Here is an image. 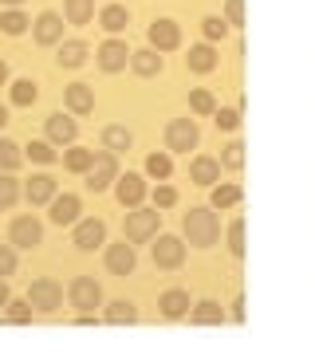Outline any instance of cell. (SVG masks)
<instances>
[{"instance_id":"obj_42","label":"cell","mask_w":315,"mask_h":354,"mask_svg":"<svg viewBox=\"0 0 315 354\" xmlns=\"http://www.w3.org/2000/svg\"><path fill=\"white\" fill-rule=\"evenodd\" d=\"M221 165L225 169H244V142H228L221 150Z\"/></svg>"},{"instance_id":"obj_26","label":"cell","mask_w":315,"mask_h":354,"mask_svg":"<svg viewBox=\"0 0 315 354\" xmlns=\"http://www.w3.org/2000/svg\"><path fill=\"white\" fill-rule=\"evenodd\" d=\"M189 71H197V75H209V71H213L217 67V48L213 44H193V48H189Z\"/></svg>"},{"instance_id":"obj_8","label":"cell","mask_w":315,"mask_h":354,"mask_svg":"<svg viewBox=\"0 0 315 354\" xmlns=\"http://www.w3.org/2000/svg\"><path fill=\"white\" fill-rule=\"evenodd\" d=\"M83 177H87V189H95V193L111 189L114 181H118V158H114L111 150L95 153V162H91V169Z\"/></svg>"},{"instance_id":"obj_44","label":"cell","mask_w":315,"mask_h":354,"mask_svg":"<svg viewBox=\"0 0 315 354\" xmlns=\"http://www.w3.org/2000/svg\"><path fill=\"white\" fill-rule=\"evenodd\" d=\"M16 268H20V256H16L8 244H0V279H8Z\"/></svg>"},{"instance_id":"obj_40","label":"cell","mask_w":315,"mask_h":354,"mask_svg":"<svg viewBox=\"0 0 315 354\" xmlns=\"http://www.w3.org/2000/svg\"><path fill=\"white\" fill-rule=\"evenodd\" d=\"M225 244H228V252L237 256H244V216H237L233 225H228V232H225Z\"/></svg>"},{"instance_id":"obj_48","label":"cell","mask_w":315,"mask_h":354,"mask_svg":"<svg viewBox=\"0 0 315 354\" xmlns=\"http://www.w3.org/2000/svg\"><path fill=\"white\" fill-rule=\"evenodd\" d=\"M8 79H12V75H8V64H4V59H0V87H4V83H8Z\"/></svg>"},{"instance_id":"obj_20","label":"cell","mask_w":315,"mask_h":354,"mask_svg":"<svg viewBox=\"0 0 315 354\" xmlns=\"http://www.w3.org/2000/svg\"><path fill=\"white\" fill-rule=\"evenodd\" d=\"M99 24H102V32H111V36L126 32V28H130V12H126V4H118V0L102 4V8H99Z\"/></svg>"},{"instance_id":"obj_10","label":"cell","mask_w":315,"mask_h":354,"mask_svg":"<svg viewBox=\"0 0 315 354\" xmlns=\"http://www.w3.org/2000/svg\"><path fill=\"white\" fill-rule=\"evenodd\" d=\"M75 134H79V127H75V118L71 114H63V111H55V114H48V122H44V138L51 142V146H75Z\"/></svg>"},{"instance_id":"obj_16","label":"cell","mask_w":315,"mask_h":354,"mask_svg":"<svg viewBox=\"0 0 315 354\" xmlns=\"http://www.w3.org/2000/svg\"><path fill=\"white\" fill-rule=\"evenodd\" d=\"M71 241H75V248H83V252H95V248H102V241H107V225H102L99 216H91V221H75Z\"/></svg>"},{"instance_id":"obj_13","label":"cell","mask_w":315,"mask_h":354,"mask_svg":"<svg viewBox=\"0 0 315 354\" xmlns=\"http://www.w3.org/2000/svg\"><path fill=\"white\" fill-rule=\"evenodd\" d=\"M102 264H107L111 276H130L134 264H138V252H134V244L130 241H118V244H111V248L102 252Z\"/></svg>"},{"instance_id":"obj_29","label":"cell","mask_w":315,"mask_h":354,"mask_svg":"<svg viewBox=\"0 0 315 354\" xmlns=\"http://www.w3.org/2000/svg\"><path fill=\"white\" fill-rule=\"evenodd\" d=\"M91 16H95V0H63V20L67 24H91Z\"/></svg>"},{"instance_id":"obj_23","label":"cell","mask_w":315,"mask_h":354,"mask_svg":"<svg viewBox=\"0 0 315 354\" xmlns=\"http://www.w3.org/2000/svg\"><path fill=\"white\" fill-rule=\"evenodd\" d=\"M55 189H60V185H55V177H51V174H36V177L24 185V197H28L32 205H51Z\"/></svg>"},{"instance_id":"obj_31","label":"cell","mask_w":315,"mask_h":354,"mask_svg":"<svg viewBox=\"0 0 315 354\" xmlns=\"http://www.w3.org/2000/svg\"><path fill=\"white\" fill-rule=\"evenodd\" d=\"M20 162H24V150L12 138H0V174H16Z\"/></svg>"},{"instance_id":"obj_38","label":"cell","mask_w":315,"mask_h":354,"mask_svg":"<svg viewBox=\"0 0 315 354\" xmlns=\"http://www.w3.org/2000/svg\"><path fill=\"white\" fill-rule=\"evenodd\" d=\"M201 36H205V44L225 39L228 36V20H225V16H205V20H201Z\"/></svg>"},{"instance_id":"obj_18","label":"cell","mask_w":315,"mask_h":354,"mask_svg":"<svg viewBox=\"0 0 315 354\" xmlns=\"http://www.w3.org/2000/svg\"><path fill=\"white\" fill-rule=\"evenodd\" d=\"M79 213H83V201H79V193H55L51 197V221L55 225H75Z\"/></svg>"},{"instance_id":"obj_43","label":"cell","mask_w":315,"mask_h":354,"mask_svg":"<svg viewBox=\"0 0 315 354\" xmlns=\"http://www.w3.org/2000/svg\"><path fill=\"white\" fill-rule=\"evenodd\" d=\"M150 197H154V209H174L177 205V189L174 185H165V181L158 185V189H150Z\"/></svg>"},{"instance_id":"obj_37","label":"cell","mask_w":315,"mask_h":354,"mask_svg":"<svg viewBox=\"0 0 315 354\" xmlns=\"http://www.w3.org/2000/svg\"><path fill=\"white\" fill-rule=\"evenodd\" d=\"M24 158H32L36 165H51V162H60V158H55V146H51L48 138H44V142H28Z\"/></svg>"},{"instance_id":"obj_19","label":"cell","mask_w":315,"mask_h":354,"mask_svg":"<svg viewBox=\"0 0 315 354\" xmlns=\"http://www.w3.org/2000/svg\"><path fill=\"white\" fill-rule=\"evenodd\" d=\"M130 71L142 75V79L162 75V51H158V48H138L134 55H130Z\"/></svg>"},{"instance_id":"obj_11","label":"cell","mask_w":315,"mask_h":354,"mask_svg":"<svg viewBox=\"0 0 315 354\" xmlns=\"http://www.w3.org/2000/svg\"><path fill=\"white\" fill-rule=\"evenodd\" d=\"M158 311H162L165 323H181V319H189V311H193L189 291L186 288H165L162 295H158Z\"/></svg>"},{"instance_id":"obj_28","label":"cell","mask_w":315,"mask_h":354,"mask_svg":"<svg viewBox=\"0 0 315 354\" xmlns=\"http://www.w3.org/2000/svg\"><path fill=\"white\" fill-rule=\"evenodd\" d=\"M244 201V189H240V185H221V181H217L213 189H209V205H213L217 213H221V209H233V205H240Z\"/></svg>"},{"instance_id":"obj_47","label":"cell","mask_w":315,"mask_h":354,"mask_svg":"<svg viewBox=\"0 0 315 354\" xmlns=\"http://www.w3.org/2000/svg\"><path fill=\"white\" fill-rule=\"evenodd\" d=\"M8 299H12V291H8V283H4V279H0V311L8 307Z\"/></svg>"},{"instance_id":"obj_14","label":"cell","mask_w":315,"mask_h":354,"mask_svg":"<svg viewBox=\"0 0 315 354\" xmlns=\"http://www.w3.org/2000/svg\"><path fill=\"white\" fill-rule=\"evenodd\" d=\"M32 39H36L39 48L63 44V16L60 12H39L36 20H32Z\"/></svg>"},{"instance_id":"obj_36","label":"cell","mask_w":315,"mask_h":354,"mask_svg":"<svg viewBox=\"0 0 315 354\" xmlns=\"http://www.w3.org/2000/svg\"><path fill=\"white\" fill-rule=\"evenodd\" d=\"M170 174H174V158H165V153L154 150L150 158H146V177H154V181H170Z\"/></svg>"},{"instance_id":"obj_33","label":"cell","mask_w":315,"mask_h":354,"mask_svg":"<svg viewBox=\"0 0 315 354\" xmlns=\"http://www.w3.org/2000/svg\"><path fill=\"white\" fill-rule=\"evenodd\" d=\"M32 311H36V307L28 304V299H8V307H4V323L28 327V323H32Z\"/></svg>"},{"instance_id":"obj_6","label":"cell","mask_w":315,"mask_h":354,"mask_svg":"<svg viewBox=\"0 0 315 354\" xmlns=\"http://www.w3.org/2000/svg\"><path fill=\"white\" fill-rule=\"evenodd\" d=\"M130 55H134V51L126 48V44H123L118 36H107V39L99 44V48H95V64H99V71L114 75V71L130 67Z\"/></svg>"},{"instance_id":"obj_27","label":"cell","mask_w":315,"mask_h":354,"mask_svg":"<svg viewBox=\"0 0 315 354\" xmlns=\"http://www.w3.org/2000/svg\"><path fill=\"white\" fill-rule=\"evenodd\" d=\"M107 323L111 327H134L138 323V307L130 299H114V304H107Z\"/></svg>"},{"instance_id":"obj_3","label":"cell","mask_w":315,"mask_h":354,"mask_svg":"<svg viewBox=\"0 0 315 354\" xmlns=\"http://www.w3.org/2000/svg\"><path fill=\"white\" fill-rule=\"evenodd\" d=\"M154 268L162 272H174V268L186 264V236H170V232H158L154 236Z\"/></svg>"},{"instance_id":"obj_1","label":"cell","mask_w":315,"mask_h":354,"mask_svg":"<svg viewBox=\"0 0 315 354\" xmlns=\"http://www.w3.org/2000/svg\"><path fill=\"white\" fill-rule=\"evenodd\" d=\"M181 236H186L189 248H213V244L221 241V221H217L213 205L189 209L186 221H181Z\"/></svg>"},{"instance_id":"obj_35","label":"cell","mask_w":315,"mask_h":354,"mask_svg":"<svg viewBox=\"0 0 315 354\" xmlns=\"http://www.w3.org/2000/svg\"><path fill=\"white\" fill-rule=\"evenodd\" d=\"M20 197H24V185L12 174H0V209H12Z\"/></svg>"},{"instance_id":"obj_25","label":"cell","mask_w":315,"mask_h":354,"mask_svg":"<svg viewBox=\"0 0 315 354\" xmlns=\"http://www.w3.org/2000/svg\"><path fill=\"white\" fill-rule=\"evenodd\" d=\"M134 146V134L123 127V122H111V127H102V150H111V153H126Z\"/></svg>"},{"instance_id":"obj_49","label":"cell","mask_w":315,"mask_h":354,"mask_svg":"<svg viewBox=\"0 0 315 354\" xmlns=\"http://www.w3.org/2000/svg\"><path fill=\"white\" fill-rule=\"evenodd\" d=\"M0 127H8V106L0 102Z\"/></svg>"},{"instance_id":"obj_9","label":"cell","mask_w":315,"mask_h":354,"mask_svg":"<svg viewBox=\"0 0 315 354\" xmlns=\"http://www.w3.org/2000/svg\"><path fill=\"white\" fill-rule=\"evenodd\" d=\"M8 241H12V248H36V244L44 241V221L32 216V213L8 221Z\"/></svg>"},{"instance_id":"obj_22","label":"cell","mask_w":315,"mask_h":354,"mask_svg":"<svg viewBox=\"0 0 315 354\" xmlns=\"http://www.w3.org/2000/svg\"><path fill=\"white\" fill-rule=\"evenodd\" d=\"M87 59H91V44L87 39H63L60 44V67L75 71V67H83Z\"/></svg>"},{"instance_id":"obj_7","label":"cell","mask_w":315,"mask_h":354,"mask_svg":"<svg viewBox=\"0 0 315 354\" xmlns=\"http://www.w3.org/2000/svg\"><path fill=\"white\" fill-rule=\"evenodd\" d=\"M67 304L79 307V311H95L102 304V283L91 276H75L67 283Z\"/></svg>"},{"instance_id":"obj_2","label":"cell","mask_w":315,"mask_h":354,"mask_svg":"<svg viewBox=\"0 0 315 354\" xmlns=\"http://www.w3.org/2000/svg\"><path fill=\"white\" fill-rule=\"evenodd\" d=\"M162 209H130L123 221V232H126V241L130 244H150L154 236H158V228H162Z\"/></svg>"},{"instance_id":"obj_30","label":"cell","mask_w":315,"mask_h":354,"mask_svg":"<svg viewBox=\"0 0 315 354\" xmlns=\"http://www.w3.org/2000/svg\"><path fill=\"white\" fill-rule=\"evenodd\" d=\"M28 28H32V20H28L24 8H8V12H0V32H4V36H24Z\"/></svg>"},{"instance_id":"obj_32","label":"cell","mask_w":315,"mask_h":354,"mask_svg":"<svg viewBox=\"0 0 315 354\" xmlns=\"http://www.w3.org/2000/svg\"><path fill=\"white\" fill-rule=\"evenodd\" d=\"M91 162H95V153L83 150V146H67V150H63V165H67L71 174H87Z\"/></svg>"},{"instance_id":"obj_17","label":"cell","mask_w":315,"mask_h":354,"mask_svg":"<svg viewBox=\"0 0 315 354\" xmlns=\"http://www.w3.org/2000/svg\"><path fill=\"white\" fill-rule=\"evenodd\" d=\"M146 39H150V48H158L165 55V51L181 48V28H177V20H154L150 32H146Z\"/></svg>"},{"instance_id":"obj_21","label":"cell","mask_w":315,"mask_h":354,"mask_svg":"<svg viewBox=\"0 0 315 354\" xmlns=\"http://www.w3.org/2000/svg\"><path fill=\"white\" fill-rule=\"evenodd\" d=\"M189 323L193 327H221L225 323V307L217 304V299H201V304H193V311H189Z\"/></svg>"},{"instance_id":"obj_39","label":"cell","mask_w":315,"mask_h":354,"mask_svg":"<svg viewBox=\"0 0 315 354\" xmlns=\"http://www.w3.org/2000/svg\"><path fill=\"white\" fill-rule=\"evenodd\" d=\"M189 111H193V114H213V111H217L213 91H205V87L189 91Z\"/></svg>"},{"instance_id":"obj_45","label":"cell","mask_w":315,"mask_h":354,"mask_svg":"<svg viewBox=\"0 0 315 354\" xmlns=\"http://www.w3.org/2000/svg\"><path fill=\"white\" fill-rule=\"evenodd\" d=\"M225 20L228 28H244V0H225Z\"/></svg>"},{"instance_id":"obj_4","label":"cell","mask_w":315,"mask_h":354,"mask_svg":"<svg viewBox=\"0 0 315 354\" xmlns=\"http://www.w3.org/2000/svg\"><path fill=\"white\" fill-rule=\"evenodd\" d=\"M197 142H201V130H197L193 118H170V122H165V146L174 153L197 150Z\"/></svg>"},{"instance_id":"obj_5","label":"cell","mask_w":315,"mask_h":354,"mask_svg":"<svg viewBox=\"0 0 315 354\" xmlns=\"http://www.w3.org/2000/svg\"><path fill=\"white\" fill-rule=\"evenodd\" d=\"M28 304L36 307V311H55V307L63 304V283L60 279H51V276H39V279H32L28 283Z\"/></svg>"},{"instance_id":"obj_15","label":"cell","mask_w":315,"mask_h":354,"mask_svg":"<svg viewBox=\"0 0 315 354\" xmlns=\"http://www.w3.org/2000/svg\"><path fill=\"white\" fill-rule=\"evenodd\" d=\"M189 181L201 185V189H213L217 181H221V158H213V153H197V158L189 162Z\"/></svg>"},{"instance_id":"obj_12","label":"cell","mask_w":315,"mask_h":354,"mask_svg":"<svg viewBox=\"0 0 315 354\" xmlns=\"http://www.w3.org/2000/svg\"><path fill=\"white\" fill-rule=\"evenodd\" d=\"M114 197H118L123 209H138V205L146 201V174H118Z\"/></svg>"},{"instance_id":"obj_41","label":"cell","mask_w":315,"mask_h":354,"mask_svg":"<svg viewBox=\"0 0 315 354\" xmlns=\"http://www.w3.org/2000/svg\"><path fill=\"white\" fill-rule=\"evenodd\" d=\"M213 122H217V130L233 134V130L240 127V106H217V111H213Z\"/></svg>"},{"instance_id":"obj_34","label":"cell","mask_w":315,"mask_h":354,"mask_svg":"<svg viewBox=\"0 0 315 354\" xmlns=\"http://www.w3.org/2000/svg\"><path fill=\"white\" fill-rule=\"evenodd\" d=\"M8 95H12L16 106H32V102L39 99V87L32 83V79H12V87H8Z\"/></svg>"},{"instance_id":"obj_50","label":"cell","mask_w":315,"mask_h":354,"mask_svg":"<svg viewBox=\"0 0 315 354\" xmlns=\"http://www.w3.org/2000/svg\"><path fill=\"white\" fill-rule=\"evenodd\" d=\"M4 4H12V8H20V4H24V0H4Z\"/></svg>"},{"instance_id":"obj_24","label":"cell","mask_w":315,"mask_h":354,"mask_svg":"<svg viewBox=\"0 0 315 354\" xmlns=\"http://www.w3.org/2000/svg\"><path fill=\"white\" fill-rule=\"evenodd\" d=\"M63 102H67L71 114H91L95 111V95H91L87 83H71V87L63 91Z\"/></svg>"},{"instance_id":"obj_46","label":"cell","mask_w":315,"mask_h":354,"mask_svg":"<svg viewBox=\"0 0 315 354\" xmlns=\"http://www.w3.org/2000/svg\"><path fill=\"white\" fill-rule=\"evenodd\" d=\"M228 319H233V323H244V295H237V299H233V307H228Z\"/></svg>"}]
</instances>
